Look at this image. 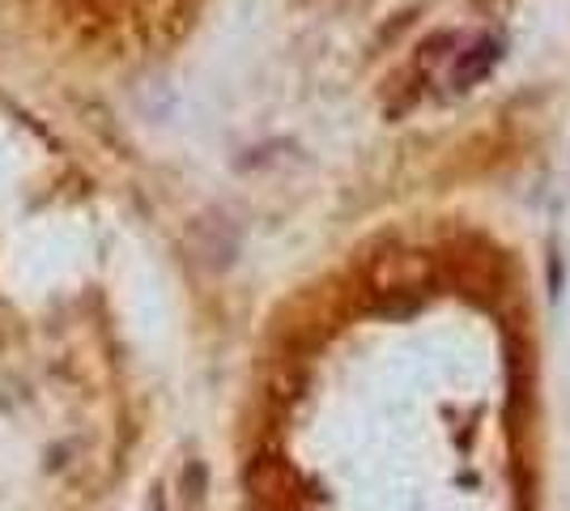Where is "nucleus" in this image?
Instances as JSON below:
<instances>
[{
  "label": "nucleus",
  "instance_id": "1",
  "mask_svg": "<svg viewBox=\"0 0 570 511\" xmlns=\"http://www.w3.org/2000/svg\"><path fill=\"white\" fill-rule=\"evenodd\" d=\"M502 51H507V43H502L499 35H476L473 43L455 56V65H452L455 90H473L476 81H485V77L502 65Z\"/></svg>",
  "mask_w": 570,
  "mask_h": 511
}]
</instances>
